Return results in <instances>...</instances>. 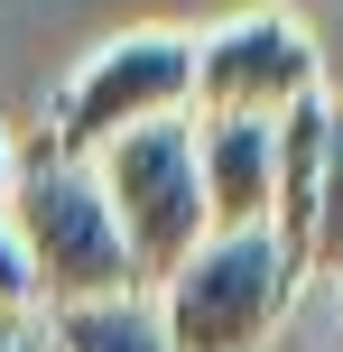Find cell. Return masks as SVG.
<instances>
[{"instance_id":"1","label":"cell","mask_w":343,"mask_h":352,"mask_svg":"<svg viewBox=\"0 0 343 352\" xmlns=\"http://www.w3.org/2000/svg\"><path fill=\"white\" fill-rule=\"evenodd\" d=\"M288 306H297V260L269 232H204L148 287V316H158L167 352H269Z\"/></svg>"},{"instance_id":"2","label":"cell","mask_w":343,"mask_h":352,"mask_svg":"<svg viewBox=\"0 0 343 352\" xmlns=\"http://www.w3.org/2000/svg\"><path fill=\"white\" fill-rule=\"evenodd\" d=\"M10 232L37 269V297L47 306H93V297H121L130 278V250L111 232V204L93 186L84 158H56L47 140L19 148V186H10Z\"/></svg>"},{"instance_id":"3","label":"cell","mask_w":343,"mask_h":352,"mask_svg":"<svg viewBox=\"0 0 343 352\" xmlns=\"http://www.w3.org/2000/svg\"><path fill=\"white\" fill-rule=\"evenodd\" d=\"M84 167H93V186H102V204H111V232H121L140 287H158L167 269L214 232L204 223V186H195V121H186V111L102 140Z\"/></svg>"},{"instance_id":"4","label":"cell","mask_w":343,"mask_h":352,"mask_svg":"<svg viewBox=\"0 0 343 352\" xmlns=\"http://www.w3.org/2000/svg\"><path fill=\"white\" fill-rule=\"evenodd\" d=\"M186 93H195V37L130 28V37H111L102 56L74 65V84L56 93V111H47V148L56 158H93L102 140H121V130H140V121H177Z\"/></svg>"},{"instance_id":"5","label":"cell","mask_w":343,"mask_h":352,"mask_svg":"<svg viewBox=\"0 0 343 352\" xmlns=\"http://www.w3.org/2000/svg\"><path fill=\"white\" fill-rule=\"evenodd\" d=\"M307 93H325V56H316L307 19L241 10V19L195 37V93H186V111H204V121H278Z\"/></svg>"},{"instance_id":"6","label":"cell","mask_w":343,"mask_h":352,"mask_svg":"<svg viewBox=\"0 0 343 352\" xmlns=\"http://www.w3.org/2000/svg\"><path fill=\"white\" fill-rule=\"evenodd\" d=\"M195 121V186H204V223L214 232H269V167H278V130L269 121Z\"/></svg>"},{"instance_id":"7","label":"cell","mask_w":343,"mask_h":352,"mask_svg":"<svg viewBox=\"0 0 343 352\" xmlns=\"http://www.w3.org/2000/svg\"><path fill=\"white\" fill-rule=\"evenodd\" d=\"M37 334H47V352H167L158 316H148V287H121V297H93V306H56Z\"/></svg>"},{"instance_id":"8","label":"cell","mask_w":343,"mask_h":352,"mask_svg":"<svg viewBox=\"0 0 343 352\" xmlns=\"http://www.w3.org/2000/svg\"><path fill=\"white\" fill-rule=\"evenodd\" d=\"M307 278H343V102L325 93V158H316V204H307Z\"/></svg>"},{"instance_id":"9","label":"cell","mask_w":343,"mask_h":352,"mask_svg":"<svg viewBox=\"0 0 343 352\" xmlns=\"http://www.w3.org/2000/svg\"><path fill=\"white\" fill-rule=\"evenodd\" d=\"M37 269H28V250H19V232H10V213H0V324H37Z\"/></svg>"},{"instance_id":"10","label":"cell","mask_w":343,"mask_h":352,"mask_svg":"<svg viewBox=\"0 0 343 352\" xmlns=\"http://www.w3.org/2000/svg\"><path fill=\"white\" fill-rule=\"evenodd\" d=\"M10 186H19V140H10V121H0V213H10Z\"/></svg>"},{"instance_id":"11","label":"cell","mask_w":343,"mask_h":352,"mask_svg":"<svg viewBox=\"0 0 343 352\" xmlns=\"http://www.w3.org/2000/svg\"><path fill=\"white\" fill-rule=\"evenodd\" d=\"M0 352H47V334L37 324H0Z\"/></svg>"}]
</instances>
